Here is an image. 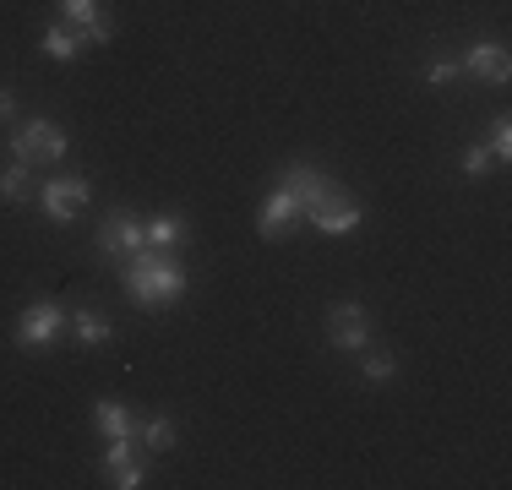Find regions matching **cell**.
<instances>
[{
  "mask_svg": "<svg viewBox=\"0 0 512 490\" xmlns=\"http://www.w3.org/2000/svg\"><path fill=\"white\" fill-rule=\"evenodd\" d=\"M120 284L137 305H148V311H164V305L186 300L191 278H186V262H180V251H153V245H142L137 256H126L120 262Z\"/></svg>",
  "mask_w": 512,
  "mask_h": 490,
  "instance_id": "1",
  "label": "cell"
},
{
  "mask_svg": "<svg viewBox=\"0 0 512 490\" xmlns=\"http://www.w3.org/2000/svg\"><path fill=\"white\" fill-rule=\"evenodd\" d=\"M66 147H71L66 126L50 120V115L17 120V126H11V158H17V164H28V169H55L60 158H66Z\"/></svg>",
  "mask_w": 512,
  "mask_h": 490,
  "instance_id": "2",
  "label": "cell"
},
{
  "mask_svg": "<svg viewBox=\"0 0 512 490\" xmlns=\"http://www.w3.org/2000/svg\"><path fill=\"white\" fill-rule=\"evenodd\" d=\"M66 327H71L66 305H55V300H33V305H22V316H17V327H11V338H17V349L39 354V349H55Z\"/></svg>",
  "mask_w": 512,
  "mask_h": 490,
  "instance_id": "3",
  "label": "cell"
},
{
  "mask_svg": "<svg viewBox=\"0 0 512 490\" xmlns=\"http://www.w3.org/2000/svg\"><path fill=\"white\" fill-rule=\"evenodd\" d=\"M306 224L322 229V235H355V229L365 224V207L355 202V196H344L338 186H327V191L306 207Z\"/></svg>",
  "mask_w": 512,
  "mask_h": 490,
  "instance_id": "4",
  "label": "cell"
},
{
  "mask_svg": "<svg viewBox=\"0 0 512 490\" xmlns=\"http://www.w3.org/2000/svg\"><path fill=\"white\" fill-rule=\"evenodd\" d=\"M142 245H148V229H142L137 213H126V207H109L104 224H99V256L109 262H126V256H137Z\"/></svg>",
  "mask_w": 512,
  "mask_h": 490,
  "instance_id": "5",
  "label": "cell"
},
{
  "mask_svg": "<svg viewBox=\"0 0 512 490\" xmlns=\"http://www.w3.org/2000/svg\"><path fill=\"white\" fill-rule=\"evenodd\" d=\"M88 196H93L88 180H77V175H50V180L39 186V207H44V218H50V224H71V218L88 207Z\"/></svg>",
  "mask_w": 512,
  "mask_h": 490,
  "instance_id": "6",
  "label": "cell"
},
{
  "mask_svg": "<svg viewBox=\"0 0 512 490\" xmlns=\"http://www.w3.org/2000/svg\"><path fill=\"white\" fill-rule=\"evenodd\" d=\"M327 338H333V349H349V354L371 349V322H365V305H355V300L327 305Z\"/></svg>",
  "mask_w": 512,
  "mask_h": 490,
  "instance_id": "7",
  "label": "cell"
},
{
  "mask_svg": "<svg viewBox=\"0 0 512 490\" xmlns=\"http://www.w3.org/2000/svg\"><path fill=\"white\" fill-rule=\"evenodd\" d=\"M60 22H66V28H77V39L88 44V49L109 44V33H115L104 0H60Z\"/></svg>",
  "mask_w": 512,
  "mask_h": 490,
  "instance_id": "8",
  "label": "cell"
},
{
  "mask_svg": "<svg viewBox=\"0 0 512 490\" xmlns=\"http://www.w3.org/2000/svg\"><path fill=\"white\" fill-rule=\"evenodd\" d=\"M306 218V207H300V196L289 191V186H273V196L262 202V213H256V235L262 240H284L289 229Z\"/></svg>",
  "mask_w": 512,
  "mask_h": 490,
  "instance_id": "9",
  "label": "cell"
},
{
  "mask_svg": "<svg viewBox=\"0 0 512 490\" xmlns=\"http://www.w3.org/2000/svg\"><path fill=\"white\" fill-rule=\"evenodd\" d=\"M463 77H474V82H502L512 77V55H507V44H496V39H480V44H469L463 49Z\"/></svg>",
  "mask_w": 512,
  "mask_h": 490,
  "instance_id": "10",
  "label": "cell"
},
{
  "mask_svg": "<svg viewBox=\"0 0 512 490\" xmlns=\"http://www.w3.org/2000/svg\"><path fill=\"white\" fill-rule=\"evenodd\" d=\"M142 229H148L153 251H186V240H191V218L186 213H153V218H142Z\"/></svg>",
  "mask_w": 512,
  "mask_h": 490,
  "instance_id": "11",
  "label": "cell"
},
{
  "mask_svg": "<svg viewBox=\"0 0 512 490\" xmlns=\"http://www.w3.org/2000/svg\"><path fill=\"white\" fill-rule=\"evenodd\" d=\"M278 186L295 191V196H300V207H311L316 196L333 186V180H327V169H322V164H284V169H278Z\"/></svg>",
  "mask_w": 512,
  "mask_h": 490,
  "instance_id": "12",
  "label": "cell"
},
{
  "mask_svg": "<svg viewBox=\"0 0 512 490\" xmlns=\"http://www.w3.org/2000/svg\"><path fill=\"white\" fill-rule=\"evenodd\" d=\"M137 452H175L180 441V425L169 420V414H148V420H137Z\"/></svg>",
  "mask_w": 512,
  "mask_h": 490,
  "instance_id": "13",
  "label": "cell"
},
{
  "mask_svg": "<svg viewBox=\"0 0 512 490\" xmlns=\"http://www.w3.org/2000/svg\"><path fill=\"white\" fill-rule=\"evenodd\" d=\"M0 202H11V207H22V202H39V186H33V169L28 164H0Z\"/></svg>",
  "mask_w": 512,
  "mask_h": 490,
  "instance_id": "14",
  "label": "cell"
},
{
  "mask_svg": "<svg viewBox=\"0 0 512 490\" xmlns=\"http://www.w3.org/2000/svg\"><path fill=\"white\" fill-rule=\"evenodd\" d=\"M93 425H99V436H109V441L137 431V420H131V409H126V403H115V398L93 403Z\"/></svg>",
  "mask_w": 512,
  "mask_h": 490,
  "instance_id": "15",
  "label": "cell"
},
{
  "mask_svg": "<svg viewBox=\"0 0 512 490\" xmlns=\"http://www.w3.org/2000/svg\"><path fill=\"white\" fill-rule=\"evenodd\" d=\"M39 49L55 60V66H66V60H77L88 44L77 39V28H66V22H55V28H44V44H39Z\"/></svg>",
  "mask_w": 512,
  "mask_h": 490,
  "instance_id": "16",
  "label": "cell"
},
{
  "mask_svg": "<svg viewBox=\"0 0 512 490\" xmlns=\"http://www.w3.org/2000/svg\"><path fill=\"white\" fill-rule=\"evenodd\" d=\"M71 333H77L82 349H104V343L115 338V327H109V316H99V311H77L71 316Z\"/></svg>",
  "mask_w": 512,
  "mask_h": 490,
  "instance_id": "17",
  "label": "cell"
},
{
  "mask_svg": "<svg viewBox=\"0 0 512 490\" xmlns=\"http://www.w3.org/2000/svg\"><path fill=\"white\" fill-rule=\"evenodd\" d=\"M420 77H425V88H453V82L463 77V66H458V60H442V55H436V60H425Z\"/></svg>",
  "mask_w": 512,
  "mask_h": 490,
  "instance_id": "18",
  "label": "cell"
},
{
  "mask_svg": "<svg viewBox=\"0 0 512 490\" xmlns=\"http://www.w3.org/2000/svg\"><path fill=\"white\" fill-rule=\"evenodd\" d=\"M109 485H115V490H142V485H148V463L131 458V463H120V469H109Z\"/></svg>",
  "mask_w": 512,
  "mask_h": 490,
  "instance_id": "19",
  "label": "cell"
},
{
  "mask_svg": "<svg viewBox=\"0 0 512 490\" xmlns=\"http://www.w3.org/2000/svg\"><path fill=\"white\" fill-rule=\"evenodd\" d=\"M485 147H491L496 164H507V158H512V120H507V115L491 120V142H485Z\"/></svg>",
  "mask_w": 512,
  "mask_h": 490,
  "instance_id": "20",
  "label": "cell"
},
{
  "mask_svg": "<svg viewBox=\"0 0 512 490\" xmlns=\"http://www.w3.org/2000/svg\"><path fill=\"white\" fill-rule=\"evenodd\" d=\"M491 169H496L491 147H480V142H474L469 153H463V175H469V180H485V175H491Z\"/></svg>",
  "mask_w": 512,
  "mask_h": 490,
  "instance_id": "21",
  "label": "cell"
},
{
  "mask_svg": "<svg viewBox=\"0 0 512 490\" xmlns=\"http://www.w3.org/2000/svg\"><path fill=\"white\" fill-rule=\"evenodd\" d=\"M360 371H365V382H393V376H398V360H387V354H365Z\"/></svg>",
  "mask_w": 512,
  "mask_h": 490,
  "instance_id": "22",
  "label": "cell"
},
{
  "mask_svg": "<svg viewBox=\"0 0 512 490\" xmlns=\"http://www.w3.org/2000/svg\"><path fill=\"white\" fill-rule=\"evenodd\" d=\"M0 126H17V98H11V88H0Z\"/></svg>",
  "mask_w": 512,
  "mask_h": 490,
  "instance_id": "23",
  "label": "cell"
}]
</instances>
